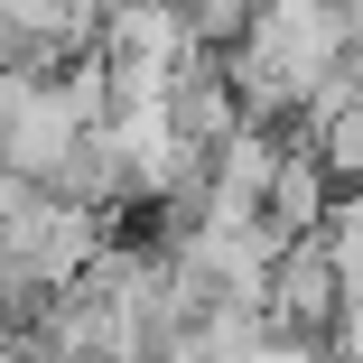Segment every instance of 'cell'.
Segmentation results:
<instances>
[{"label":"cell","instance_id":"5","mask_svg":"<svg viewBox=\"0 0 363 363\" xmlns=\"http://www.w3.org/2000/svg\"><path fill=\"white\" fill-rule=\"evenodd\" d=\"M65 10H103V0H65Z\"/></svg>","mask_w":363,"mask_h":363},{"label":"cell","instance_id":"4","mask_svg":"<svg viewBox=\"0 0 363 363\" xmlns=\"http://www.w3.org/2000/svg\"><path fill=\"white\" fill-rule=\"evenodd\" d=\"M326 252L345 261V279H363V186L335 196V214H326Z\"/></svg>","mask_w":363,"mask_h":363},{"label":"cell","instance_id":"2","mask_svg":"<svg viewBox=\"0 0 363 363\" xmlns=\"http://www.w3.org/2000/svg\"><path fill=\"white\" fill-rule=\"evenodd\" d=\"M168 10H177V28H186L205 56H224V47H242V38H252L261 0H168Z\"/></svg>","mask_w":363,"mask_h":363},{"label":"cell","instance_id":"1","mask_svg":"<svg viewBox=\"0 0 363 363\" xmlns=\"http://www.w3.org/2000/svg\"><path fill=\"white\" fill-rule=\"evenodd\" d=\"M345 298H354V279H345V261L326 252V233L279 242V261H270V279H261V317H270V335H289V345H335Z\"/></svg>","mask_w":363,"mask_h":363},{"label":"cell","instance_id":"3","mask_svg":"<svg viewBox=\"0 0 363 363\" xmlns=\"http://www.w3.org/2000/svg\"><path fill=\"white\" fill-rule=\"evenodd\" d=\"M308 150L326 159V177H335V186H363V103H354V112H335V121L308 140Z\"/></svg>","mask_w":363,"mask_h":363}]
</instances>
